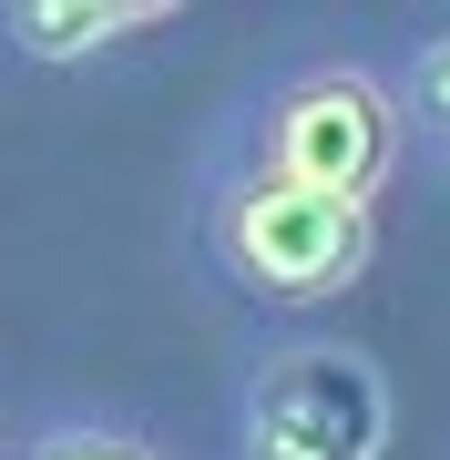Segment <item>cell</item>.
Masks as SVG:
<instances>
[{
	"mask_svg": "<svg viewBox=\"0 0 450 460\" xmlns=\"http://www.w3.org/2000/svg\"><path fill=\"white\" fill-rule=\"evenodd\" d=\"M389 93H400L410 154H430V164L450 174V21H430V31L389 62Z\"/></svg>",
	"mask_w": 450,
	"mask_h": 460,
	"instance_id": "5",
	"label": "cell"
},
{
	"mask_svg": "<svg viewBox=\"0 0 450 460\" xmlns=\"http://www.w3.org/2000/svg\"><path fill=\"white\" fill-rule=\"evenodd\" d=\"M195 154H205V164H246V174L297 184V195H338V205H368V215H379V195L410 164V123H400V93H389V62L317 51V62L256 72V83L216 113V133H205Z\"/></svg>",
	"mask_w": 450,
	"mask_h": 460,
	"instance_id": "1",
	"label": "cell"
},
{
	"mask_svg": "<svg viewBox=\"0 0 450 460\" xmlns=\"http://www.w3.org/2000/svg\"><path fill=\"white\" fill-rule=\"evenodd\" d=\"M11 460H174V450L154 429L113 420V410H51V420H31L11 440Z\"/></svg>",
	"mask_w": 450,
	"mask_h": 460,
	"instance_id": "6",
	"label": "cell"
},
{
	"mask_svg": "<svg viewBox=\"0 0 450 460\" xmlns=\"http://www.w3.org/2000/svg\"><path fill=\"white\" fill-rule=\"evenodd\" d=\"M400 389L358 338L277 328L225 368V460H389Z\"/></svg>",
	"mask_w": 450,
	"mask_h": 460,
	"instance_id": "3",
	"label": "cell"
},
{
	"mask_svg": "<svg viewBox=\"0 0 450 460\" xmlns=\"http://www.w3.org/2000/svg\"><path fill=\"white\" fill-rule=\"evenodd\" d=\"M195 256L225 296H246L256 317H328L338 296L368 277L379 256V215L338 205V195H297L277 174L246 164H205L195 154V195H184Z\"/></svg>",
	"mask_w": 450,
	"mask_h": 460,
	"instance_id": "2",
	"label": "cell"
},
{
	"mask_svg": "<svg viewBox=\"0 0 450 460\" xmlns=\"http://www.w3.org/2000/svg\"><path fill=\"white\" fill-rule=\"evenodd\" d=\"M0 460H11V440H0Z\"/></svg>",
	"mask_w": 450,
	"mask_h": 460,
	"instance_id": "7",
	"label": "cell"
},
{
	"mask_svg": "<svg viewBox=\"0 0 450 460\" xmlns=\"http://www.w3.org/2000/svg\"><path fill=\"white\" fill-rule=\"evenodd\" d=\"M164 31H184L174 0H11L0 11V51L31 72H93L123 41H164Z\"/></svg>",
	"mask_w": 450,
	"mask_h": 460,
	"instance_id": "4",
	"label": "cell"
}]
</instances>
